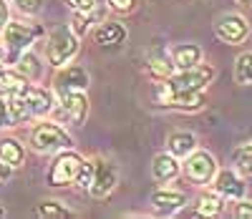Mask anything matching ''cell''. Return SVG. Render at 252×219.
Listing matches in <instances>:
<instances>
[{
  "label": "cell",
  "instance_id": "d6986e66",
  "mask_svg": "<svg viewBox=\"0 0 252 219\" xmlns=\"http://www.w3.org/2000/svg\"><path fill=\"white\" fill-rule=\"evenodd\" d=\"M222 209H224V196L217 191V189H212V191H202L199 194V199H197V217H217V214H222Z\"/></svg>",
  "mask_w": 252,
  "mask_h": 219
},
{
  "label": "cell",
  "instance_id": "6da1fadb",
  "mask_svg": "<svg viewBox=\"0 0 252 219\" xmlns=\"http://www.w3.org/2000/svg\"><path fill=\"white\" fill-rule=\"evenodd\" d=\"M78 35L68 28V26H58L56 31H51L48 43H46V58L53 68L66 65L76 53H78Z\"/></svg>",
  "mask_w": 252,
  "mask_h": 219
},
{
  "label": "cell",
  "instance_id": "f1b7e54d",
  "mask_svg": "<svg viewBox=\"0 0 252 219\" xmlns=\"http://www.w3.org/2000/svg\"><path fill=\"white\" fill-rule=\"evenodd\" d=\"M91 174H94V161H83V166H81V171H78V177H76V187L78 189H89V184H91Z\"/></svg>",
  "mask_w": 252,
  "mask_h": 219
},
{
  "label": "cell",
  "instance_id": "9c48e42d",
  "mask_svg": "<svg viewBox=\"0 0 252 219\" xmlns=\"http://www.w3.org/2000/svg\"><path fill=\"white\" fill-rule=\"evenodd\" d=\"M61 96V111L73 126H81L89 116V98L83 91H63Z\"/></svg>",
  "mask_w": 252,
  "mask_h": 219
},
{
  "label": "cell",
  "instance_id": "e575fe53",
  "mask_svg": "<svg viewBox=\"0 0 252 219\" xmlns=\"http://www.w3.org/2000/svg\"><path fill=\"white\" fill-rule=\"evenodd\" d=\"M10 177H13V166H10V164H5L3 159H0V184H5Z\"/></svg>",
  "mask_w": 252,
  "mask_h": 219
},
{
  "label": "cell",
  "instance_id": "f546056e",
  "mask_svg": "<svg viewBox=\"0 0 252 219\" xmlns=\"http://www.w3.org/2000/svg\"><path fill=\"white\" fill-rule=\"evenodd\" d=\"M66 3L73 13H94L98 0H66Z\"/></svg>",
  "mask_w": 252,
  "mask_h": 219
},
{
  "label": "cell",
  "instance_id": "3957f363",
  "mask_svg": "<svg viewBox=\"0 0 252 219\" xmlns=\"http://www.w3.org/2000/svg\"><path fill=\"white\" fill-rule=\"evenodd\" d=\"M83 161H86V159H83L81 154H76V151L61 149L58 156L51 164V169H48V174H46L48 187H68V184H73L76 177H78V171H81V166H83Z\"/></svg>",
  "mask_w": 252,
  "mask_h": 219
},
{
  "label": "cell",
  "instance_id": "83f0119b",
  "mask_svg": "<svg viewBox=\"0 0 252 219\" xmlns=\"http://www.w3.org/2000/svg\"><path fill=\"white\" fill-rule=\"evenodd\" d=\"M91 20H94V15H91V13H76V15H73V23H71V31H73V33L81 38L83 33L89 31Z\"/></svg>",
  "mask_w": 252,
  "mask_h": 219
},
{
  "label": "cell",
  "instance_id": "ac0fdd59",
  "mask_svg": "<svg viewBox=\"0 0 252 219\" xmlns=\"http://www.w3.org/2000/svg\"><path fill=\"white\" fill-rule=\"evenodd\" d=\"M94 40L98 46H119V43L126 40V28L116 20H106V23H101L94 33Z\"/></svg>",
  "mask_w": 252,
  "mask_h": 219
},
{
  "label": "cell",
  "instance_id": "277c9868",
  "mask_svg": "<svg viewBox=\"0 0 252 219\" xmlns=\"http://www.w3.org/2000/svg\"><path fill=\"white\" fill-rule=\"evenodd\" d=\"M215 78V68L209 63H197L192 68L174 71L166 83L174 94H187V91H204V86H209Z\"/></svg>",
  "mask_w": 252,
  "mask_h": 219
},
{
  "label": "cell",
  "instance_id": "ba28073f",
  "mask_svg": "<svg viewBox=\"0 0 252 219\" xmlns=\"http://www.w3.org/2000/svg\"><path fill=\"white\" fill-rule=\"evenodd\" d=\"M215 33L222 43H227V46H240V43L247 40V35H250V23L240 13H224V15L217 18Z\"/></svg>",
  "mask_w": 252,
  "mask_h": 219
},
{
  "label": "cell",
  "instance_id": "603a6c76",
  "mask_svg": "<svg viewBox=\"0 0 252 219\" xmlns=\"http://www.w3.org/2000/svg\"><path fill=\"white\" fill-rule=\"evenodd\" d=\"M5 101H8V114H10V124H13V126L31 119V111H28V106H26V98L20 96V91L8 94Z\"/></svg>",
  "mask_w": 252,
  "mask_h": 219
},
{
  "label": "cell",
  "instance_id": "f35d334b",
  "mask_svg": "<svg viewBox=\"0 0 252 219\" xmlns=\"http://www.w3.org/2000/svg\"><path fill=\"white\" fill-rule=\"evenodd\" d=\"M0 56H3V46H0Z\"/></svg>",
  "mask_w": 252,
  "mask_h": 219
},
{
  "label": "cell",
  "instance_id": "d4e9b609",
  "mask_svg": "<svg viewBox=\"0 0 252 219\" xmlns=\"http://www.w3.org/2000/svg\"><path fill=\"white\" fill-rule=\"evenodd\" d=\"M28 81L20 76L18 71H10V68H5L3 63H0V91H5V94H15V91H20L26 86Z\"/></svg>",
  "mask_w": 252,
  "mask_h": 219
},
{
  "label": "cell",
  "instance_id": "5b68a950",
  "mask_svg": "<svg viewBox=\"0 0 252 219\" xmlns=\"http://www.w3.org/2000/svg\"><path fill=\"white\" fill-rule=\"evenodd\" d=\"M43 35L40 26H28V23H8L3 26V43L8 48V61L15 63V58L33 46V40Z\"/></svg>",
  "mask_w": 252,
  "mask_h": 219
},
{
  "label": "cell",
  "instance_id": "8fae6325",
  "mask_svg": "<svg viewBox=\"0 0 252 219\" xmlns=\"http://www.w3.org/2000/svg\"><path fill=\"white\" fill-rule=\"evenodd\" d=\"M212 184H215V189L224 196V199H232V202L242 199L245 191H247L242 177H240L235 169H222V171H217L215 179H212Z\"/></svg>",
  "mask_w": 252,
  "mask_h": 219
},
{
  "label": "cell",
  "instance_id": "8d00e7d4",
  "mask_svg": "<svg viewBox=\"0 0 252 219\" xmlns=\"http://www.w3.org/2000/svg\"><path fill=\"white\" fill-rule=\"evenodd\" d=\"M240 5H252V0H237Z\"/></svg>",
  "mask_w": 252,
  "mask_h": 219
},
{
  "label": "cell",
  "instance_id": "cb8c5ba5",
  "mask_svg": "<svg viewBox=\"0 0 252 219\" xmlns=\"http://www.w3.org/2000/svg\"><path fill=\"white\" fill-rule=\"evenodd\" d=\"M35 214L38 217H46V219H68L73 217V212L66 207V204H61L56 199H46V202H40L35 207Z\"/></svg>",
  "mask_w": 252,
  "mask_h": 219
},
{
  "label": "cell",
  "instance_id": "44dd1931",
  "mask_svg": "<svg viewBox=\"0 0 252 219\" xmlns=\"http://www.w3.org/2000/svg\"><path fill=\"white\" fill-rule=\"evenodd\" d=\"M15 71L23 76L26 81H38L40 78V71H43V65H40V61H38L35 53L23 51V53L15 58Z\"/></svg>",
  "mask_w": 252,
  "mask_h": 219
},
{
  "label": "cell",
  "instance_id": "4fadbf2b",
  "mask_svg": "<svg viewBox=\"0 0 252 219\" xmlns=\"http://www.w3.org/2000/svg\"><path fill=\"white\" fill-rule=\"evenodd\" d=\"M20 96L26 98V106H28L31 116H46V114H51L53 96H51L46 89H38V86L26 83L23 89H20Z\"/></svg>",
  "mask_w": 252,
  "mask_h": 219
},
{
  "label": "cell",
  "instance_id": "484cf974",
  "mask_svg": "<svg viewBox=\"0 0 252 219\" xmlns=\"http://www.w3.org/2000/svg\"><path fill=\"white\" fill-rule=\"evenodd\" d=\"M235 81L240 86H252V51H245L235 61Z\"/></svg>",
  "mask_w": 252,
  "mask_h": 219
},
{
  "label": "cell",
  "instance_id": "7c38bea8",
  "mask_svg": "<svg viewBox=\"0 0 252 219\" xmlns=\"http://www.w3.org/2000/svg\"><path fill=\"white\" fill-rule=\"evenodd\" d=\"M53 83H56L58 94H63V91H86L89 89V73H86V68H81V65H66V68L61 65V71H58Z\"/></svg>",
  "mask_w": 252,
  "mask_h": 219
},
{
  "label": "cell",
  "instance_id": "ffe728a7",
  "mask_svg": "<svg viewBox=\"0 0 252 219\" xmlns=\"http://www.w3.org/2000/svg\"><path fill=\"white\" fill-rule=\"evenodd\" d=\"M207 106V96L202 91H187V94H174L169 101V108H177V111H199V108Z\"/></svg>",
  "mask_w": 252,
  "mask_h": 219
},
{
  "label": "cell",
  "instance_id": "4316f807",
  "mask_svg": "<svg viewBox=\"0 0 252 219\" xmlns=\"http://www.w3.org/2000/svg\"><path fill=\"white\" fill-rule=\"evenodd\" d=\"M232 164L245 171V174H252V141H245L240 144L235 151H232Z\"/></svg>",
  "mask_w": 252,
  "mask_h": 219
},
{
  "label": "cell",
  "instance_id": "30bf717a",
  "mask_svg": "<svg viewBox=\"0 0 252 219\" xmlns=\"http://www.w3.org/2000/svg\"><path fill=\"white\" fill-rule=\"evenodd\" d=\"M187 204V194L179 189H157L152 194V209L161 217H172Z\"/></svg>",
  "mask_w": 252,
  "mask_h": 219
},
{
  "label": "cell",
  "instance_id": "4dcf8cb0",
  "mask_svg": "<svg viewBox=\"0 0 252 219\" xmlns=\"http://www.w3.org/2000/svg\"><path fill=\"white\" fill-rule=\"evenodd\" d=\"M136 3H139V0H109V8H111L114 13L126 15V13H131V10L136 8Z\"/></svg>",
  "mask_w": 252,
  "mask_h": 219
},
{
  "label": "cell",
  "instance_id": "2e32d148",
  "mask_svg": "<svg viewBox=\"0 0 252 219\" xmlns=\"http://www.w3.org/2000/svg\"><path fill=\"white\" fill-rule=\"evenodd\" d=\"M146 68H149L152 78L166 81V78L177 71V65H174L172 56H166V51H152V53H149V61H146Z\"/></svg>",
  "mask_w": 252,
  "mask_h": 219
},
{
  "label": "cell",
  "instance_id": "52a82bcc",
  "mask_svg": "<svg viewBox=\"0 0 252 219\" xmlns=\"http://www.w3.org/2000/svg\"><path fill=\"white\" fill-rule=\"evenodd\" d=\"M119 184V166L109 159H96L94 161V174H91V184L89 191L96 199H106V196L116 189Z\"/></svg>",
  "mask_w": 252,
  "mask_h": 219
},
{
  "label": "cell",
  "instance_id": "5bb4252c",
  "mask_svg": "<svg viewBox=\"0 0 252 219\" xmlns=\"http://www.w3.org/2000/svg\"><path fill=\"white\" fill-rule=\"evenodd\" d=\"M182 174V164H179V159L177 156H172V154H157L154 156V164H152V177H154V182L157 184H169V182H174L177 177Z\"/></svg>",
  "mask_w": 252,
  "mask_h": 219
},
{
  "label": "cell",
  "instance_id": "7a4b0ae2",
  "mask_svg": "<svg viewBox=\"0 0 252 219\" xmlns=\"http://www.w3.org/2000/svg\"><path fill=\"white\" fill-rule=\"evenodd\" d=\"M71 136L66 134V128H61L58 124H51V121H43L33 126L31 131V146L38 154H53V151H61V149H71Z\"/></svg>",
  "mask_w": 252,
  "mask_h": 219
},
{
  "label": "cell",
  "instance_id": "74e56055",
  "mask_svg": "<svg viewBox=\"0 0 252 219\" xmlns=\"http://www.w3.org/2000/svg\"><path fill=\"white\" fill-rule=\"evenodd\" d=\"M0 217H5V209L3 207H0Z\"/></svg>",
  "mask_w": 252,
  "mask_h": 219
},
{
  "label": "cell",
  "instance_id": "e0dca14e",
  "mask_svg": "<svg viewBox=\"0 0 252 219\" xmlns=\"http://www.w3.org/2000/svg\"><path fill=\"white\" fill-rule=\"evenodd\" d=\"M166 149H169L172 156L184 159L197 149V136L192 134V131H174V134L169 136V141H166Z\"/></svg>",
  "mask_w": 252,
  "mask_h": 219
},
{
  "label": "cell",
  "instance_id": "d6a6232c",
  "mask_svg": "<svg viewBox=\"0 0 252 219\" xmlns=\"http://www.w3.org/2000/svg\"><path fill=\"white\" fill-rule=\"evenodd\" d=\"M13 3L23 13H38L40 8H43V0H13Z\"/></svg>",
  "mask_w": 252,
  "mask_h": 219
},
{
  "label": "cell",
  "instance_id": "7402d4cb",
  "mask_svg": "<svg viewBox=\"0 0 252 219\" xmlns=\"http://www.w3.org/2000/svg\"><path fill=\"white\" fill-rule=\"evenodd\" d=\"M0 159H3L5 164H10L13 169L20 166V164L26 161V149H23V144H20L18 139H10V136L0 139Z\"/></svg>",
  "mask_w": 252,
  "mask_h": 219
},
{
  "label": "cell",
  "instance_id": "1f68e13d",
  "mask_svg": "<svg viewBox=\"0 0 252 219\" xmlns=\"http://www.w3.org/2000/svg\"><path fill=\"white\" fill-rule=\"evenodd\" d=\"M235 217H237V219H252V202H247L245 196H242V199H237V204H235Z\"/></svg>",
  "mask_w": 252,
  "mask_h": 219
},
{
  "label": "cell",
  "instance_id": "9a60e30c",
  "mask_svg": "<svg viewBox=\"0 0 252 219\" xmlns=\"http://www.w3.org/2000/svg\"><path fill=\"white\" fill-rule=\"evenodd\" d=\"M172 61L177 65V71L192 68V65L202 63V48L197 43H179V46L172 48Z\"/></svg>",
  "mask_w": 252,
  "mask_h": 219
},
{
  "label": "cell",
  "instance_id": "8992f818",
  "mask_svg": "<svg viewBox=\"0 0 252 219\" xmlns=\"http://www.w3.org/2000/svg\"><path fill=\"white\" fill-rule=\"evenodd\" d=\"M187 164H184V174L187 179L197 184V187H207L212 184L215 174H217V159L209 154V151H202V149H194L189 156H184Z\"/></svg>",
  "mask_w": 252,
  "mask_h": 219
},
{
  "label": "cell",
  "instance_id": "836d02e7",
  "mask_svg": "<svg viewBox=\"0 0 252 219\" xmlns=\"http://www.w3.org/2000/svg\"><path fill=\"white\" fill-rule=\"evenodd\" d=\"M5 126H13V124H10V114H8V101L0 96V128H5Z\"/></svg>",
  "mask_w": 252,
  "mask_h": 219
},
{
  "label": "cell",
  "instance_id": "d590c367",
  "mask_svg": "<svg viewBox=\"0 0 252 219\" xmlns=\"http://www.w3.org/2000/svg\"><path fill=\"white\" fill-rule=\"evenodd\" d=\"M5 23H8V5H5V0H0V31H3Z\"/></svg>",
  "mask_w": 252,
  "mask_h": 219
}]
</instances>
